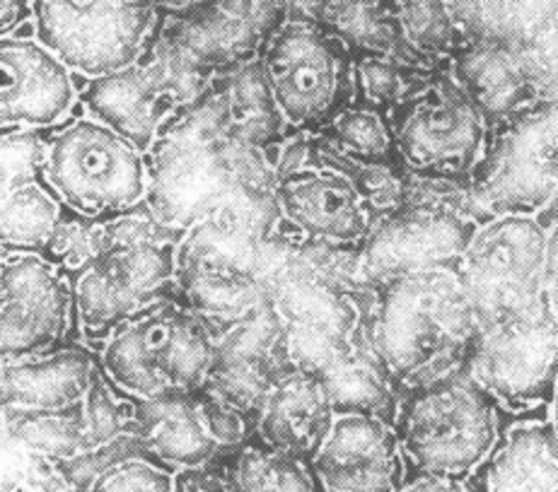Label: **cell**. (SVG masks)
Masks as SVG:
<instances>
[{
  "instance_id": "1",
  "label": "cell",
  "mask_w": 558,
  "mask_h": 492,
  "mask_svg": "<svg viewBox=\"0 0 558 492\" xmlns=\"http://www.w3.org/2000/svg\"><path fill=\"white\" fill-rule=\"evenodd\" d=\"M145 160V206L180 239L206 220H240L276 234L271 152L234 126L214 81L165 123Z\"/></svg>"
},
{
  "instance_id": "2",
  "label": "cell",
  "mask_w": 558,
  "mask_h": 492,
  "mask_svg": "<svg viewBox=\"0 0 558 492\" xmlns=\"http://www.w3.org/2000/svg\"><path fill=\"white\" fill-rule=\"evenodd\" d=\"M367 343L401 396L466 374L482 319L457 268L367 287Z\"/></svg>"
},
{
  "instance_id": "3",
  "label": "cell",
  "mask_w": 558,
  "mask_h": 492,
  "mask_svg": "<svg viewBox=\"0 0 558 492\" xmlns=\"http://www.w3.org/2000/svg\"><path fill=\"white\" fill-rule=\"evenodd\" d=\"M269 305L281 319L293 367L325 377L367 348V287L359 249L290 246L274 275Z\"/></svg>"
},
{
  "instance_id": "4",
  "label": "cell",
  "mask_w": 558,
  "mask_h": 492,
  "mask_svg": "<svg viewBox=\"0 0 558 492\" xmlns=\"http://www.w3.org/2000/svg\"><path fill=\"white\" fill-rule=\"evenodd\" d=\"M290 246L281 234H264L240 220H206L177 244V299L216 333L269 305L278 266Z\"/></svg>"
},
{
  "instance_id": "5",
  "label": "cell",
  "mask_w": 558,
  "mask_h": 492,
  "mask_svg": "<svg viewBox=\"0 0 558 492\" xmlns=\"http://www.w3.org/2000/svg\"><path fill=\"white\" fill-rule=\"evenodd\" d=\"M278 234L295 246L361 249L373 216L353 176V162L322 136L295 133L274 155Z\"/></svg>"
},
{
  "instance_id": "6",
  "label": "cell",
  "mask_w": 558,
  "mask_h": 492,
  "mask_svg": "<svg viewBox=\"0 0 558 492\" xmlns=\"http://www.w3.org/2000/svg\"><path fill=\"white\" fill-rule=\"evenodd\" d=\"M216 331L182 299L170 297L119 327L97 353L99 367L138 401L196 394L214 365Z\"/></svg>"
},
{
  "instance_id": "7",
  "label": "cell",
  "mask_w": 558,
  "mask_h": 492,
  "mask_svg": "<svg viewBox=\"0 0 558 492\" xmlns=\"http://www.w3.org/2000/svg\"><path fill=\"white\" fill-rule=\"evenodd\" d=\"M395 430L418 476L466 480L500 440V406L466 374L423 386L399 401Z\"/></svg>"
},
{
  "instance_id": "8",
  "label": "cell",
  "mask_w": 558,
  "mask_h": 492,
  "mask_svg": "<svg viewBox=\"0 0 558 492\" xmlns=\"http://www.w3.org/2000/svg\"><path fill=\"white\" fill-rule=\"evenodd\" d=\"M259 59L293 133L319 136L353 102V51L317 17L288 13L264 44Z\"/></svg>"
},
{
  "instance_id": "9",
  "label": "cell",
  "mask_w": 558,
  "mask_h": 492,
  "mask_svg": "<svg viewBox=\"0 0 558 492\" xmlns=\"http://www.w3.org/2000/svg\"><path fill=\"white\" fill-rule=\"evenodd\" d=\"M44 184L87 218H119L148 196V160L126 136L90 114L47 133Z\"/></svg>"
},
{
  "instance_id": "10",
  "label": "cell",
  "mask_w": 558,
  "mask_h": 492,
  "mask_svg": "<svg viewBox=\"0 0 558 492\" xmlns=\"http://www.w3.org/2000/svg\"><path fill=\"white\" fill-rule=\"evenodd\" d=\"M389 116L399 164L409 174L472 184L494 128L450 69L435 71Z\"/></svg>"
},
{
  "instance_id": "11",
  "label": "cell",
  "mask_w": 558,
  "mask_h": 492,
  "mask_svg": "<svg viewBox=\"0 0 558 492\" xmlns=\"http://www.w3.org/2000/svg\"><path fill=\"white\" fill-rule=\"evenodd\" d=\"M482 222L506 212L544 216L558 198V99H539L500 123L469 186Z\"/></svg>"
},
{
  "instance_id": "12",
  "label": "cell",
  "mask_w": 558,
  "mask_h": 492,
  "mask_svg": "<svg viewBox=\"0 0 558 492\" xmlns=\"http://www.w3.org/2000/svg\"><path fill=\"white\" fill-rule=\"evenodd\" d=\"M155 0H32V35L81 81L141 61L160 25Z\"/></svg>"
},
{
  "instance_id": "13",
  "label": "cell",
  "mask_w": 558,
  "mask_h": 492,
  "mask_svg": "<svg viewBox=\"0 0 558 492\" xmlns=\"http://www.w3.org/2000/svg\"><path fill=\"white\" fill-rule=\"evenodd\" d=\"M177 244L180 239L114 244L69 275L83 345L99 353L119 327L177 297Z\"/></svg>"
},
{
  "instance_id": "14",
  "label": "cell",
  "mask_w": 558,
  "mask_h": 492,
  "mask_svg": "<svg viewBox=\"0 0 558 492\" xmlns=\"http://www.w3.org/2000/svg\"><path fill=\"white\" fill-rule=\"evenodd\" d=\"M544 266L542 218L506 212L478 222L457 271L484 327L546 305Z\"/></svg>"
},
{
  "instance_id": "15",
  "label": "cell",
  "mask_w": 558,
  "mask_h": 492,
  "mask_svg": "<svg viewBox=\"0 0 558 492\" xmlns=\"http://www.w3.org/2000/svg\"><path fill=\"white\" fill-rule=\"evenodd\" d=\"M214 77L182 56L150 44L124 71L83 81L81 107L148 155L162 126L210 85Z\"/></svg>"
},
{
  "instance_id": "16",
  "label": "cell",
  "mask_w": 558,
  "mask_h": 492,
  "mask_svg": "<svg viewBox=\"0 0 558 492\" xmlns=\"http://www.w3.org/2000/svg\"><path fill=\"white\" fill-rule=\"evenodd\" d=\"M466 377L500 410L520 416L546 408L558 379V323L546 305L484 323L469 357Z\"/></svg>"
},
{
  "instance_id": "17",
  "label": "cell",
  "mask_w": 558,
  "mask_h": 492,
  "mask_svg": "<svg viewBox=\"0 0 558 492\" xmlns=\"http://www.w3.org/2000/svg\"><path fill=\"white\" fill-rule=\"evenodd\" d=\"M81 343L69 273L47 256L5 251L0 259V355L3 362Z\"/></svg>"
},
{
  "instance_id": "18",
  "label": "cell",
  "mask_w": 558,
  "mask_h": 492,
  "mask_svg": "<svg viewBox=\"0 0 558 492\" xmlns=\"http://www.w3.org/2000/svg\"><path fill=\"white\" fill-rule=\"evenodd\" d=\"M478 225L469 212L440 204H407L377 220L359 249V281L365 287L395 278L457 268Z\"/></svg>"
},
{
  "instance_id": "19",
  "label": "cell",
  "mask_w": 558,
  "mask_h": 492,
  "mask_svg": "<svg viewBox=\"0 0 558 492\" xmlns=\"http://www.w3.org/2000/svg\"><path fill=\"white\" fill-rule=\"evenodd\" d=\"M286 15L278 0H206L184 13H162L150 44L216 77L256 59Z\"/></svg>"
},
{
  "instance_id": "20",
  "label": "cell",
  "mask_w": 558,
  "mask_h": 492,
  "mask_svg": "<svg viewBox=\"0 0 558 492\" xmlns=\"http://www.w3.org/2000/svg\"><path fill=\"white\" fill-rule=\"evenodd\" d=\"M0 126L13 131H51L71 119L81 102L77 75L35 35H8L0 41Z\"/></svg>"
},
{
  "instance_id": "21",
  "label": "cell",
  "mask_w": 558,
  "mask_h": 492,
  "mask_svg": "<svg viewBox=\"0 0 558 492\" xmlns=\"http://www.w3.org/2000/svg\"><path fill=\"white\" fill-rule=\"evenodd\" d=\"M310 468L322 492H399L407 485L395 422L371 413H339Z\"/></svg>"
},
{
  "instance_id": "22",
  "label": "cell",
  "mask_w": 558,
  "mask_h": 492,
  "mask_svg": "<svg viewBox=\"0 0 558 492\" xmlns=\"http://www.w3.org/2000/svg\"><path fill=\"white\" fill-rule=\"evenodd\" d=\"M293 367L281 319L271 305L254 309L234 327L216 333L208 391L256 418L264 398Z\"/></svg>"
},
{
  "instance_id": "23",
  "label": "cell",
  "mask_w": 558,
  "mask_h": 492,
  "mask_svg": "<svg viewBox=\"0 0 558 492\" xmlns=\"http://www.w3.org/2000/svg\"><path fill=\"white\" fill-rule=\"evenodd\" d=\"M337 416L339 408L325 379L295 367L264 398L256 416V438L310 464Z\"/></svg>"
},
{
  "instance_id": "24",
  "label": "cell",
  "mask_w": 558,
  "mask_h": 492,
  "mask_svg": "<svg viewBox=\"0 0 558 492\" xmlns=\"http://www.w3.org/2000/svg\"><path fill=\"white\" fill-rule=\"evenodd\" d=\"M450 71L484 111L490 128L542 99L530 61L515 44L469 37L450 61Z\"/></svg>"
},
{
  "instance_id": "25",
  "label": "cell",
  "mask_w": 558,
  "mask_h": 492,
  "mask_svg": "<svg viewBox=\"0 0 558 492\" xmlns=\"http://www.w3.org/2000/svg\"><path fill=\"white\" fill-rule=\"evenodd\" d=\"M99 372V357L77 343L49 355L3 362V408L65 410L81 406Z\"/></svg>"
},
{
  "instance_id": "26",
  "label": "cell",
  "mask_w": 558,
  "mask_h": 492,
  "mask_svg": "<svg viewBox=\"0 0 558 492\" xmlns=\"http://www.w3.org/2000/svg\"><path fill=\"white\" fill-rule=\"evenodd\" d=\"M476 473L478 492H558V432L546 418L510 425Z\"/></svg>"
},
{
  "instance_id": "27",
  "label": "cell",
  "mask_w": 558,
  "mask_h": 492,
  "mask_svg": "<svg viewBox=\"0 0 558 492\" xmlns=\"http://www.w3.org/2000/svg\"><path fill=\"white\" fill-rule=\"evenodd\" d=\"M136 418V438L145 454L170 471L204 466L220 456V450L208 438L204 422L198 418L194 394L138 401Z\"/></svg>"
},
{
  "instance_id": "28",
  "label": "cell",
  "mask_w": 558,
  "mask_h": 492,
  "mask_svg": "<svg viewBox=\"0 0 558 492\" xmlns=\"http://www.w3.org/2000/svg\"><path fill=\"white\" fill-rule=\"evenodd\" d=\"M214 83L226 99L234 126L256 145H262L264 150H269L271 158L290 136H295L276 104L259 56L238 65V69L218 73Z\"/></svg>"
},
{
  "instance_id": "29",
  "label": "cell",
  "mask_w": 558,
  "mask_h": 492,
  "mask_svg": "<svg viewBox=\"0 0 558 492\" xmlns=\"http://www.w3.org/2000/svg\"><path fill=\"white\" fill-rule=\"evenodd\" d=\"M399 39L428 69H450L469 35L450 0H387Z\"/></svg>"
},
{
  "instance_id": "30",
  "label": "cell",
  "mask_w": 558,
  "mask_h": 492,
  "mask_svg": "<svg viewBox=\"0 0 558 492\" xmlns=\"http://www.w3.org/2000/svg\"><path fill=\"white\" fill-rule=\"evenodd\" d=\"M3 440L53 464L90 452L83 404L65 410L3 408Z\"/></svg>"
},
{
  "instance_id": "31",
  "label": "cell",
  "mask_w": 558,
  "mask_h": 492,
  "mask_svg": "<svg viewBox=\"0 0 558 492\" xmlns=\"http://www.w3.org/2000/svg\"><path fill=\"white\" fill-rule=\"evenodd\" d=\"M232 492H322L307 462L254 438L240 450L218 456Z\"/></svg>"
},
{
  "instance_id": "32",
  "label": "cell",
  "mask_w": 558,
  "mask_h": 492,
  "mask_svg": "<svg viewBox=\"0 0 558 492\" xmlns=\"http://www.w3.org/2000/svg\"><path fill=\"white\" fill-rule=\"evenodd\" d=\"M63 204L44 179H32L3 188V218H0V242L5 251L41 254L53 227L59 225Z\"/></svg>"
},
{
  "instance_id": "33",
  "label": "cell",
  "mask_w": 558,
  "mask_h": 492,
  "mask_svg": "<svg viewBox=\"0 0 558 492\" xmlns=\"http://www.w3.org/2000/svg\"><path fill=\"white\" fill-rule=\"evenodd\" d=\"M337 152L355 164H399L389 111L351 102L322 131Z\"/></svg>"
},
{
  "instance_id": "34",
  "label": "cell",
  "mask_w": 558,
  "mask_h": 492,
  "mask_svg": "<svg viewBox=\"0 0 558 492\" xmlns=\"http://www.w3.org/2000/svg\"><path fill=\"white\" fill-rule=\"evenodd\" d=\"M435 71L414 69L387 53H353V102L392 111L428 81Z\"/></svg>"
},
{
  "instance_id": "35",
  "label": "cell",
  "mask_w": 558,
  "mask_h": 492,
  "mask_svg": "<svg viewBox=\"0 0 558 492\" xmlns=\"http://www.w3.org/2000/svg\"><path fill=\"white\" fill-rule=\"evenodd\" d=\"M111 246V218H87L83 212L65 208L44 246L41 256L59 266L63 273H75L95 261Z\"/></svg>"
},
{
  "instance_id": "36",
  "label": "cell",
  "mask_w": 558,
  "mask_h": 492,
  "mask_svg": "<svg viewBox=\"0 0 558 492\" xmlns=\"http://www.w3.org/2000/svg\"><path fill=\"white\" fill-rule=\"evenodd\" d=\"M138 401L121 391L99 367L95 382L83 401V416L87 425L90 452L117 442L126 434H136Z\"/></svg>"
},
{
  "instance_id": "37",
  "label": "cell",
  "mask_w": 558,
  "mask_h": 492,
  "mask_svg": "<svg viewBox=\"0 0 558 492\" xmlns=\"http://www.w3.org/2000/svg\"><path fill=\"white\" fill-rule=\"evenodd\" d=\"M194 396L198 418L204 422L208 438L220 450V456L240 450L242 444H247L256 434V418L252 413L238 408L208 389L196 391Z\"/></svg>"
},
{
  "instance_id": "38",
  "label": "cell",
  "mask_w": 558,
  "mask_h": 492,
  "mask_svg": "<svg viewBox=\"0 0 558 492\" xmlns=\"http://www.w3.org/2000/svg\"><path fill=\"white\" fill-rule=\"evenodd\" d=\"M524 59L537 81L542 99H558V0L546 5L539 20L520 41Z\"/></svg>"
},
{
  "instance_id": "39",
  "label": "cell",
  "mask_w": 558,
  "mask_h": 492,
  "mask_svg": "<svg viewBox=\"0 0 558 492\" xmlns=\"http://www.w3.org/2000/svg\"><path fill=\"white\" fill-rule=\"evenodd\" d=\"M85 492H174V471L148 456H131L105 468Z\"/></svg>"
},
{
  "instance_id": "40",
  "label": "cell",
  "mask_w": 558,
  "mask_h": 492,
  "mask_svg": "<svg viewBox=\"0 0 558 492\" xmlns=\"http://www.w3.org/2000/svg\"><path fill=\"white\" fill-rule=\"evenodd\" d=\"M353 176L359 184L373 222L392 216L407 206V170L401 164H355Z\"/></svg>"
},
{
  "instance_id": "41",
  "label": "cell",
  "mask_w": 558,
  "mask_h": 492,
  "mask_svg": "<svg viewBox=\"0 0 558 492\" xmlns=\"http://www.w3.org/2000/svg\"><path fill=\"white\" fill-rule=\"evenodd\" d=\"M49 131L3 133V188L44 179V150Z\"/></svg>"
},
{
  "instance_id": "42",
  "label": "cell",
  "mask_w": 558,
  "mask_h": 492,
  "mask_svg": "<svg viewBox=\"0 0 558 492\" xmlns=\"http://www.w3.org/2000/svg\"><path fill=\"white\" fill-rule=\"evenodd\" d=\"M174 492H232L226 468L218 462L174 471Z\"/></svg>"
},
{
  "instance_id": "43",
  "label": "cell",
  "mask_w": 558,
  "mask_h": 492,
  "mask_svg": "<svg viewBox=\"0 0 558 492\" xmlns=\"http://www.w3.org/2000/svg\"><path fill=\"white\" fill-rule=\"evenodd\" d=\"M8 492H85V490L77 485L73 478L65 476L59 466L51 464L37 476H32L29 480H25V483H20L17 488Z\"/></svg>"
},
{
  "instance_id": "44",
  "label": "cell",
  "mask_w": 558,
  "mask_h": 492,
  "mask_svg": "<svg viewBox=\"0 0 558 492\" xmlns=\"http://www.w3.org/2000/svg\"><path fill=\"white\" fill-rule=\"evenodd\" d=\"M32 22V0H0V32L3 37L17 35L22 25Z\"/></svg>"
},
{
  "instance_id": "45",
  "label": "cell",
  "mask_w": 558,
  "mask_h": 492,
  "mask_svg": "<svg viewBox=\"0 0 558 492\" xmlns=\"http://www.w3.org/2000/svg\"><path fill=\"white\" fill-rule=\"evenodd\" d=\"M399 492H478L466 485L460 478H440V476H418L411 480Z\"/></svg>"
},
{
  "instance_id": "46",
  "label": "cell",
  "mask_w": 558,
  "mask_h": 492,
  "mask_svg": "<svg viewBox=\"0 0 558 492\" xmlns=\"http://www.w3.org/2000/svg\"><path fill=\"white\" fill-rule=\"evenodd\" d=\"M546 295L558 293V220L546 225V266H544Z\"/></svg>"
},
{
  "instance_id": "47",
  "label": "cell",
  "mask_w": 558,
  "mask_h": 492,
  "mask_svg": "<svg viewBox=\"0 0 558 492\" xmlns=\"http://www.w3.org/2000/svg\"><path fill=\"white\" fill-rule=\"evenodd\" d=\"M160 8V13H184V10H192L206 0H155Z\"/></svg>"
},
{
  "instance_id": "48",
  "label": "cell",
  "mask_w": 558,
  "mask_h": 492,
  "mask_svg": "<svg viewBox=\"0 0 558 492\" xmlns=\"http://www.w3.org/2000/svg\"><path fill=\"white\" fill-rule=\"evenodd\" d=\"M546 420H549L554 425V430L558 432V379H556V384H554L549 404H546Z\"/></svg>"
},
{
  "instance_id": "49",
  "label": "cell",
  "mask_w": 558,
  "mask_h": 492,
  "mask_svg": "<svg viewBox=\"0 0 558 492\" xmlns=\"http://www.w3.org/2000/svg\"><path fill=\"white\" fill-rule=\"evenodd\" d=\"M546 309H549V315H551L554 321L558 323V293L546 295Z\"/></svg>"
},
{
  "instance_id": "50",
  "label": "cell",
  "mask_w": 558,
  "mask_h": 492,
  "mask_svg": "<svg viewBox=\"0 0 558 492\" xmlns=\"http://www.w3.org/2000/svg\"><path fill=\"white\" fill-rule=\"evenodd\" d=\"M542 218V222L544 225H549V222H554V220H558V198L554 200V206L544 212V216H539Z\"/></svg>"
}]
</instances>
